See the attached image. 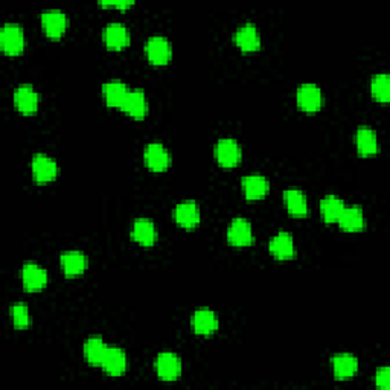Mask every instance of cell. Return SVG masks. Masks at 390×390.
I'll list each match as a JSON object with an SVG mask.
<instances>
[{
    "instance_id": "83f0119b",
    "label": "cell",
    "mask_w": 390,
    "mask_h": 390,
    "mask_svg": "<svg viewBox=\"0 0 390 390\" xmlns=\"http://www.w3.org/2000/svg\"><path fill=\"white\" fill-rule=\"evenodd\" d=\"M107 348L109 346L104 343L101 337H90V339L84 343V357L90 364L101 366V362L104 355H106Z\"/></svg>"
},
{
    "instance_id": "4fadbf2b",
    "label": "cell",
    "mask_w": 390,
    "mask_h": 390,
    "mask_svg": "<svg viewBox=\"0 0 390 390\" xmlns=\"http://www.w3.org/2000/svg\"><path fill=\"white\" fill-rule=\"evenodd\" d=\"M268 250L276 259L285 261V259L296 258L295 241H292V238L287 234V232H279V234L270 239Z\"/></svg>"
},
{
    "instance_id": "cb8c5ba5",
    "label": "cell",
    "mask_w": 390,
    "mask_h": 390,
    "mask_svg": "<svg viewBox=\"0 0 390 390\" xmlns=\"http://www.w3.org/2000/svg\"><path fill=\"white\" fill-rule=\"evenodd\" d=\"M339 226L344 230V232H360L364 229V214L363 209L360 206H349L344 207L343 214L340 215L339 219Z\"/></svg>"
},
{
    "instance_id": "f546056e",
    "label": "cell",
    "mask_w": 390,
    "mask_h": 390,
    "mask_svg": "<svg viewBox=\"0 0 390 390\" xmlns=\"http://www.w3.org/2000/svg\"><path fill=\"white\" fill-rule=\"evenodd\" d=\"M11 317L12 324L19 329H25L31 324V317H29V310L26 304H16L11 306Z\"/></svg>"
},
{
    "instance_id": "484cf974",
    "label": "cell",
    "mask_w": 390,
    "mask_h": 390,
    "mask_svg": "<svg viewBox=\"0 0 390 390\" xmlns=\"http://www.w3.org/2000/svg\"><path fill=\"white\" fill-rule=\"evenodd\" d=\"M333 369L334 377L337 380H348L354 377L358 371V360L354 355L349 354H340L333 357Z\"/></svg>"
},
{
    "instance_id": "d6986e66",
    "label": "cell",
    "mask_w": 390,
    "mask_h": 390,
    "mask_svg": "<svg viewBox=\"0 0 390 390\" xmlns=\"http://www.w3.org/2000/svg\"><path fill=\"white\" fill-rule=\"evenodd\" d=\"M59 261H62V268L67 277H77L84 273L87 268V257L82 252H64Z\"/></svg>"
},
{
    "instance_id": "277c9868",
    "label": "cell",
    "mask_w": 390,
    "mask_h": 390,
    "mask_svg": "<svg viewBox=\"0 0 390 390\" xmlns=\"http://www.w3.org/2000/svg\"><path fill=\"white\" fill-rule=\"evenodd\" d=\"M145 55L154 66H165L169 63L172 49L169 41L160 35H154L145 43Z\"/></svg>"
},
{
    "instance_id": "7402d4cb",
    "label": "cell",
    "mask_w": 390,
    "mask_h": 390,
    "mask_svg": "<svg viewBox=\"0 0 390 390\" xmlns=\"http://www.w3.org/2000/svg\"><path fill=\"white\" fill-rule=\"evenodd\" d=\"M156 226L151 220L139 219L131 228V239L140 245L151 247L156 243Z\"/></svg>"
},
{
    "instance_id": "30bf717a",
    "label": "cell",
    "mask_w": 390,
    "mask_h": 390,
    "mask_svg": "<svg viewBox=\"0 0 390 390\" xmlns=\"http://www.w3.org/2000/svg\"><path fill=\"white\" fill-rule=\"evenodd\" d=\"M201 220V212L197 203L194 201H183L174 209V221L183 229L197 228Z\"/></svg>"
},
{
    "instance_id": "f1b7e54d",
    "label": "cell",
    "mask_w": 390,
    "mask_h": 390,
    "mask_svg": "<svg viewBox=\"0 0 390 390\" xmlns=\"http://www.w3.org/2000/svg\"><path fill=\"white\" fill-rule=\"evenodd\" d=\"M371 92L375 101L378 102L390 101V77L387 73L375 75L371 81Z\"/></svg>"
},
{
    "instance_id": "9a60e30c",
    "label": "cell",
    "mask_w": 390,
    "mask_h": 390,
    "mask_svg": "<svg viewBox=\"0 0 390 390\" xmlns=\"http://www.w3.org/2000/svg\"><path fill=\"white\" fill-rule=\"evenodd\" d=\"M102 371L110 377H121L127 371V355L119 348H107L106 355L101 362Z\"/></svg>"
},
{
    "instance_id": "3957f363",
    "label": "cell",
    "mask_w": 390,
    "mask_h": 390,
    "mask_svg": "<svg viewBox=\"0 0 390 390\" xmlns=\"http://www.w3.org/2000/svg\"><path fill=\"white\" fill-rule=\"evenodd\" d=\"M215 159L223 168H235L241 162V147L235 139H220L215 145Z\"/></svg>"
},
{
    "instance_id": "6da1fadb",
    "label": "cell",
    "mask_w": 390,
    "mask_h": 390,
    "mask_svg": "<svg viewBox=\"0 0 390 390\" xmlns=\"http://www.w3.org/2000/svg\"><path fill=\"white\" fill-rule=\"evenodd\" d=\"M25 32L19 25L8 24L0 31V48L6 55L16 57L25 49Z\"/></svg>"
},
{
    "instance_id": "7a4b0ae2",
    "label": "cell",
    "mask_w": 390,
    "mask_h": 390,
    "mask_svg": "<svg viewBox=\"0 0 390 390\" xmlns=\"http://www.w3.org/2000/svg\"><path fill=\"white\" fill-rule=\"evenodd\" d=\"M31 169L34 182L39 185L54 182L58 174L57 162L46 154H35L31 162Z\"/></svg>"
},
{
    "instance_id": "8992f818",
    "label": "cell",
    "mask_w": 390,
    "mask_h": 390,
    "mask_svg": "<svg viewBox=\"0 0 390 390\" xmlns=\"http://www.w3.org/2000/svg\"><path fill=\"white\" fill-rule=\"evenodd\" d=\"M154 369L157 377L163 381H174L182 373V362L180 358L172 354V352H162V354L156 358Z\"/></svg>"
},
{
    "instance_id": "4dcf8cb0",
    "label": "cell",
    "mask_w": 390,
    "mask_h": 390,
    "mask_svg": "<svg viewBox=\"0 0 390 390\" xmlns=\"http://www.w3.org/2000/svg\"><path fill=\"white\" fill-rule=\"evenodd\" d=\"M375 382L382 390H387L390 387V371L389 367H381V369L375 375Z\"/></svg>"
},
{
    "instance_id": "ffe728a7",
    "label": "cell",
    "mask_w": 390,
    "mask_h": 390,
    "mask_svg": "<svg viewBox=\"0 0 390 390\" xmlns=\"http://www.w3.org/2000/svg\"><path fill=\"white\" fill-rule=\"evenodd\" d=\"M129 92H130L129 87H127L122 81L118 80L106 82V84L102 86L104 100H106V104L109 107L113 109H122L127 96H129Z\"/></svg>"
},
{
    "instance_id": "44dd1931",
    "label": "cell",
    "mask_w": 390,
    "mask_h": 390,
    "mask_svg": "<svg viewBox=\"0 0 390 390\" xmlns=\"http://www.w3.org/2000/svg\"><path fill=\"white\" fill-rule=\"evenodd\" d=\"M241 183H243L244 197L250 201L264 198L270 187L268 180L264 176H259V174L245 176L241 180Z\"/></svg>"
},
{
    "instance_id": "7c38bea8",
    "label": "cell",
    "mask_w": 390,
    "mask_h": 390,
    "mask_svg": "<svg viewBox=\"0 0 390 390\" xmlns=\"http://www.w3.org/2000/svg\"><path fill=\"white\" fill-rule=\"evenodd\" d=\"M191 328L198 335H211L219 329V319H216L214 311L201 308L192 314Z\"/></svg>"
},
{
    "instance_id": "9c48e42d",
    "label": "cell",
    "mask_w": 390,
    "mask_h": 390,
    "mask_svg": "<svg viewBox=\"0 0 390 390\" xmlns=\"http://www.w3.org/2000/svg\"><path fill=\"white\" fill-rule=\"evenodd\" d=\"M228 243L235 247H247L253 243V230L250 221L235 219L228 229Z\"/></svg>"
},
{
    "instance_id": "5bb4252c",
    "label": "cell",
    "mask_w": 390,
    "mask_h": 390,
    "mask_svg": "<svg viewBox=\"0 0 390 390\" xmlns=\"http://www.w3.org/2000/svg\"><path fill=\"white\" fill-rule=\"evenodd\" d=\"M21 281L28 291H40L48 285V273L40 266L28 262L21 268Z\"/></svg>"
},
{
    "instance_id": "8fae6325",
    "label": "cell",
    "mask_w": 390,
    "mask_h": 390,
    "mask_svg": "<svg viewBox=\"0 0 390 390\" xmlns=\"http://www.w3.org/2000/svg\"><path fill=\"white\" fill-rule=\"evenodd\" d=\"M41 26L49 39L58 40L66 32L67 17L63 11H46L41 14Z\"/></svg>"
},
{
    "instance_id": "ba28073f",
    "label": "cell",
    "mask_w": 390,
    "mask_h": 390,
    "mask_svg": "<svg viewBox=\"0 0 390 390\" xmlns=\"http://www.w3.org/2000/svg\"><path fill=\"white\" fill-rule=\"evenodd\" d=\"M296 101L299 109L306 111V113H314V111L320 110L322 104H324V96H322V90L317 86L304 84L297 89Z\"/></svg>"
},
{
    "instance_id": "d4e9b609",
    "label": "cell",
    "mask_w": 390,
    "mask_h": 390,
    "mask_svg": "<svg viewBox=\"0 0 390 390\" xmlns=\"http://www.w3.org/2000/svg\"><path fill=\"white\" fill-rule=\"evenodd\" d=\"M284 201L291 216L301 219V216H305L308 214V203H306V197L301 189L284 191Z\"/></svg>"
},
{
    "instance_id": "603a6c76",
    "label": "cell",
    "mask_w": 390,
    "mask_h": 390,
    "mask_svg": "<svg viewBox=\"0 0 390 390\" xmlns=\"http://www.w3.org/2000/svg\"><path fill=\"white\" fill-rule=\"evenodd\" d=\"M355 145L357 151L362 156L377 154L380 149L377 133L369 129V127H360L355 133Z\"/></svg>"
},
{
    "instance_id": "52a82bcc",
    "label": "cell",
    "mask_w": 390,
    "mask_h": 390,
    "mask_svg": "<svg viewBox=\"0 0 390 390\" xmlns=\"http://www.w3.org/2000/svg\"><path fill=\"white\" fill-rule=\"evenodd\" d=\"M144 160L147 168L154 172H162L169 168L171 154L168 153L167 148L159 144V142H153V144H148L145 148Z\"/></svg>"
},
{
    "instance_id": "ac0fdd59",
    "label": "cell",
    "mask_w": 390,
    "mask_h": 390,
    "mask_svg": "<svg viewBox=\"0 0 390 390\" xmlns=\"http://www.w3.org/2000/svg\"><path fill=\"white\" fill-rule=\"evenodd\" d=\"M234 40L239 49L244 52H253L261 48V35L257 26L250 24L239 26L234 35Z\"/></svg>"
},
{
    "instance_id": "4316f807",
    "label": "cell",
    "mask_w": 390,
    "mask_h": 390,
    "mask_svg": "<svg viewBox=\"0 0 390 390\" xmlns=\"http://www.w3.org/2000/svg\"><path fill=\"white\" fill-rule=\"evenodd\" d=\"M344 201L334 197V195H328V197L322 198L320 201V214L322 219L326 223H337L340 219V215L344 211Z\"/></svg>"
},
{
    "instance_id": "e0dca14e",
    "label": "cell",
    "mask_w": 390,
    "mask_h": 390,
    "mask_svg": "<svg viewBox=\"0 0 390 390\" xmlns=\"http://www.w3.org/2000/svg\"><path fill=\"white\" fill-rule=\"evenodd\" d=\"M121 110L134 119L145 118L148 113V100L147 95L144 93V90L140 89L130 90Z\"/></svg>"
},
{
    "instance_id": "2e32d148",
    "label": "cell",
    "mask_w": 390,
    "mask_h": 390,
    "mask_svg": "<svg viewBox=\"0 0 390 390\" xmlns=\"http://www.w3.org/2000/svg\"><path fill=\"white\" fill-rule=\"evenodd\" d=\"M102 39L109 49L121 50L130 44V32L129 29H127V26L121 24H111L104 29Z\"/></svg>"
},
{
    "instance_id": "5b68a950",
    "label": "cell",
    "mask_w": 390,
    "mask_h": 390,
    "mask_svg": "<svg viewBox=\"0 0 390 390\" xmlns=\"http://www.w3.org/2000/svg\"><path fill=\"white\" fill-rule=\"evenodd\" d=\"M12 100H14V106H16L20 113L24 115H34L37 113V110H39L40 95L35 92L32 86L29 84L19 86L16 90H14Z\"/></svg>"
}]
</instances>
